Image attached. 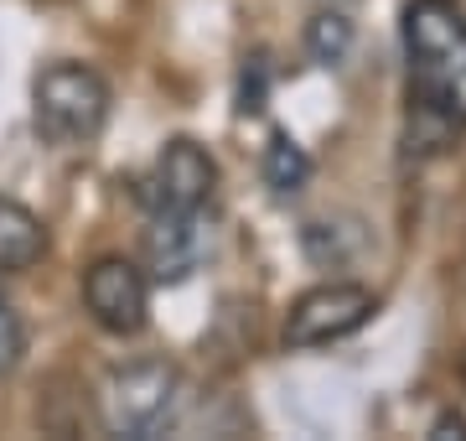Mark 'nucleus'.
Returning <instances> with one entry per match:
<instances>
[{"label":"nucleus","instance_id":"f8f14e48","mask_svg":"<svg viewBox=\"0 0 466 441\" xmlns=\"http://www.w3.org/2000/svg\"><path fill=\"white\" fill-rule=\"evenodd\" d=\"M431 436H435V441H466V421L456 415V410H446V415L431 426Z\"/></svg>","mask_w":466,"mask_h":441},{"label":"nucleus","instance_id":"9d476101","mask_svg":"<svg viewBox=\"0 0 466 441\" xmlns=\"http://www.w3.org/2000/svg\"><path fill=\"white\" fill-rule=\"evenodd\" d=\"M306 52H311V63H321V68L342 63V57L352 52V21L342 16V11L311 16V26H306Z\"/></svg>","mask_w":466,"mask_h":441},{"label":"nucleus","instance_id":"f03ea898","mask_svg":"<svg viewBox=\"0 0 466 441\" xmlns=\"http://www.w3.org/2000/svg\"><path fill=\"white\" fill-rule=\"evenodd\" d=\"M32 119L52 146H88L109 119V84L84 63H52L32 84Z\"/></svg>","mask_w":466,"mask_h":441},{"label":"nucleus","instance_id":"6e6552de","mask_svg":"<svg viewBox=\"0 0 466 441\" xmlns=\"http://www.w3.org/2000/svg\"><path fill=\"white\" fill-rule=\"evenodd\" d=\"M42 255H47V223L16 198H0V275L32 271Z\"/></svg>","mask_w":466,"mask_h":441},{"label":"nucleus","instance_id":"9b49d317","mask_svg":"<svg viewBox=\"0 0 466 441\" xmlns=\"http://www.w3.org/2000/svg\"><path fill=\"white\" fill-rule=\"evenodd\" d=\"M21 354H26V327H21V317L11 312V306L0 302V374L16 369Z\"/></svg>","mask_w":466,"mask_h":441},{"label":"nucleus","instance_id":"20e7f679","mask_svg":"<svg viewBox=\"0 0 466 441\" xmlns=\"http://www.w3.org/2000/svg\"><path fill=\"white\" fill-rule=\"evenodd\" d=\"M213 187H218V161L202 151L198 140H167L156 161L140 171L135 182V198L150 213H202L213 203Z\"/></svg>","mask_w":466,"mask_h":441},{"label":"nucleus","instance_id":"423d86ee","mask_svg":"<svg viewBox=\"0 0 466 441\" xmlns=\"http://www.w3.org/2000/svg\"><path fill=\"white\" fill-rule=\"evenodd\" d=\"M84 306L104 333L135 338L150 317V275L135 260H119V255L94 260L84 275Z\"/></svg>","mask_w":466,"mask_h":441},{"label":"nucleus","instance_id":"1a4fd4ad","mask_svg":"<svg viewBox=\"0 0 466 441\" xmlns=\"http://www.w3.org/2000/svg\"><path fill=\"white\" fill-rule=\"evenodd\" d=\"M259 171H265V187L275 198H296L300 187H306V177H311V156L300 151L285 130H275L269 146H265V167Z\"/></svg>","mask_w":466,"mask_h":441},{"label":"nucleus","instance_id":"f257e3e1","mask_svg":"<svg viewBox=\"0 0 466 441\" xmlns=\"http://www.w3.org/2000/svg\"><path fill=\"white\" fill-rule=\"evenodd\" d=\"M410 104L441 130H466V16L451 0L404 5Z\"/></svg>","mask_w":466,"mask_h":441},{"label":"nucleus","instance_id":"7ed1b4c3","mask_svg":"<svg viewBox=\"0 0 466 441\" xmlns=\"http://www.w3.org/2000/svg\"><path fill=\"white\" fill-rule=\"evenodd\" d=\"M182 415V374L167 358H140L109 374L104 385V421L115 436H167Z\"/></svg>","mask_w":466,"mask_h":441},{"label":"nucleus","instance_id":"39448f33","mask_svg":"<svg viewBox=\"0 0 466 441\" xmlns=\"http://www.w3.org/2000/svg\"><path fill=\"white\" fill-rule=\"evenodd\" d=\"M379 312V296L358 281H327V286L306 291L290 317H285V343L290 348H327V343H342L352 333H363Z\"/></svg>","mask_w":466,"mask_h":441},{"label":"nucleus","instance_id":"ddd939ff","mask_svg":"<svg viewBox=\"0 0 466 441\" xmlns=\"http://www.w3.org/2000/svg\"><path fill=\"white\" fill-rule=\"evenodd\" d=\"M461 374H466V358H461Z\"/></svg>","mask_w":466,"mask_h":441},{"label":"nucleus","instance_id":"0eeeda50","mask_svg":"<svg viewBox=\"0 0 466 441\" xmlns=\"http://www.w3.org/2000/svg\"><path fill=\"white\" fill-rule=\"evenodd\" d=\"M208 255V208L202 213H150L146 223V275L156 286H177Z\"/></svg>","mask_w":466,"mask_h":441}]
</instances>
